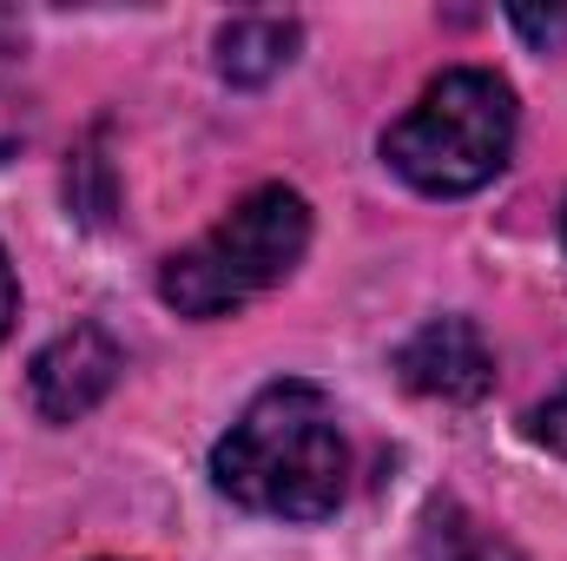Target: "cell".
Returning a JSON list of instances; mask_svg holds the SVG:
<instances>
[{
	"mask_svg": "<svg viewBox=\"0 0 567 561\" xmlns=\"http://www.w3.org/2000/svg\"><path fill=\"white\" fill-rule=\"evenodd\" d=\"M212 482L251 516H278V522L337 516L350 489V442H343L337 404L303 377L258 390L245 417L218 436Z\"/></svg>",
	"mask_w": 567,
	"mask_h": 561,
	"instance_id": "6da1fadb",
	"label": "cell"
},
{
	"mask_svg": "<svg viewBox=\"0 0 567 561\" xmlns=\"http://www.w3.org/2000/svg\"><path fill=\"white\" fill-rule=\"evenodd\" d=\"M515 86L488 67H449L423 86V100L383 133V159L423 198H468L482 192L515 152Z\"/></svg>",
	"mask_w": 567,
	"mask_h": 561,
	"instance_id": "7a4b0ae2",
	"label": "cell"
},
{
	"mask_svg": "<svg viewBox=\"0 0 567 561\" xmlns=\"http://www.w3.org/2000/svg\"><path fill=\"white\" fill-rule=\"evenodd\" d=\"M310 252V205L290 185H258L245 192L205 238L165 258L158 297L178 317H231L251 297L278 290Z\"/></svg>",
	"mask_w": 567,
	"mask_h": 561,
	"instance_id": "3957f363",
	"label": "cell"
},
{
	"mask_svg": "<svg viewBox=\"0 0 567 561\" xmlns=\"http://www.w3.org/2000/svg\"><path fill=\"white\" fill-rule=\"evenodd\" d=\"M120 370H126V350H120L100 324H73V330H60V337L33 357L27 397H33L40 422H80L86 410H100V404L113 397Z\"/></svg>",
	"mask_w": 567,
	"mask_h": 561,
	"instance_id": "277c9868",
	"label": "cell"
},
{
	"mask_svg": "<svg viewBox=\"0 0 567 561\" xmlns=\"http://www.w3.org/2000/svg\"><path fill=\"white\" fill-rule=\"evenodd\" d=\"M396 377L435 404H482L495 390V350L475 330V317H429L423 330L403 337Z\"/></svg>",
	"mask_w": 567,
	"mask_h": 561,
	"instance_id": "5b68a950",
	"label": "cell"
},
{
	"mask_svg": "<svg viewBox=\"0 0 567 561\" xmlns=\"http://www.w3.org/2000/svg\"><path fill=\"white\" fill-rule=\"evenodd\" d=\"M297 47H303V27L290 13H238L218 27V73L231 86H265L297 60Z\"/></svg>",
	"mask_w": 567,
	"mask_h": 561,
	"instance_id": "8992f818",
	"label": "cell"
},
{
	"mask_svg": "<svg viewBox=\"0 0 567 561\" xmlns=\"http://www.w3.org/2000/svg\"><path fill=\"white\" fill-rule=\"evenodd\" d=\"M423 561H522V555L488 522H475L462 502H435V516L423 529Z\"/></svg>",
	"mask_w": 567,
	"mask_h": 561,
	"instance_id": "52a82bcc",
	"label": "cell"
},
{
	"mask_svg": "<svg viewBox=\"0 0 567 561\" xmlns=\"http://www.w3.org/2000/svg\"><path fill=\"white\" fill-rule=\"evenodd\" d=\"M33 140V73H27V40L13 20H0V165Z\"/></svg>",
	"mask_w": 567,
	"mask_h": 561,
	"instance_id": "ba28073f",
	"label": "cell"
},
{
	"mask_svg": "<svg viewBox=\"0 0 567 561\" xmlns=\"http://www.w3.org/2000/svg\"><path fill=\"white\" fill-rule=\"evenodd\" d=\"M528 429H535V442H548L555 456H567V384L535 410V417H528Z\"/></svg>",
	"mask_w": 567,
	"mask_h": 561,
	"instance_id": "9c48e42d",
	"label": "cell"
},
{
	"mask_svg": "<svg viewBox=\"0 0 567 561\" xmlns=\"http://www.w3.org/2000/svg\"><path fill=\"white\" fill-rule=\"evenodd\" d=\"M508 20H515V27H522L535 47H561V40H567V7H561V13H535V7H515Z\"/></svg>",
	"mask_w": 567,
	"mask_h": 561,
	"instance_id": "30bf717a",
	"label": "cell"
},
{
	"mask_svg": "<svg viewBox=\"0 0 567 561\" xmlns=\"http://www.w3.org/2000/svg\"><path fill=\"white\" fill-rule=\"evenodd\" d=\"M13 317H20V278H13V265H7V252H0V344H7V330H13Z\"/></svg>",
	"mask_w": 567,
	"mask_h": 561,
	"instance_id": "8fae6325",
	"label": "cell"
},
{
	"mask_svg": "<svg viewBox=\"0 0 567 561\" xmlns=\"http://www.w3.org/2000/svg\"><path fill=\"white\" fill-rule=\"evenodd\" d=\"M561 232H567V218H561Z\"/></svg>",
	"mask_w": 567,
	"mask_h": 561,
	"instance_id": "7c38bea8",
	"label": "cell"
}]
</instances>
